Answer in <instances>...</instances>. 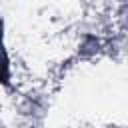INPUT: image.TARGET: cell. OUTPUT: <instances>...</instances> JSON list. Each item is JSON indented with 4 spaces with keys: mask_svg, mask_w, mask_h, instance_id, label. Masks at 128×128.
Segmentation results:
<instances>
[{
    "mask_svg": "<svg viewBox=\"0 0 128 128\" xmlns=\"http://www.w3.org/2000/svg\"><path fill=\"white\" fill-rule=\"evenodd\" d=\"M8 80V58L2 48V20H0V82Z\"/></svg>",
    "mask_w": 128,
    "mask_h": 128,
    "instance_id": "cell-1",
    "label": "cell"
}]
</instances>
